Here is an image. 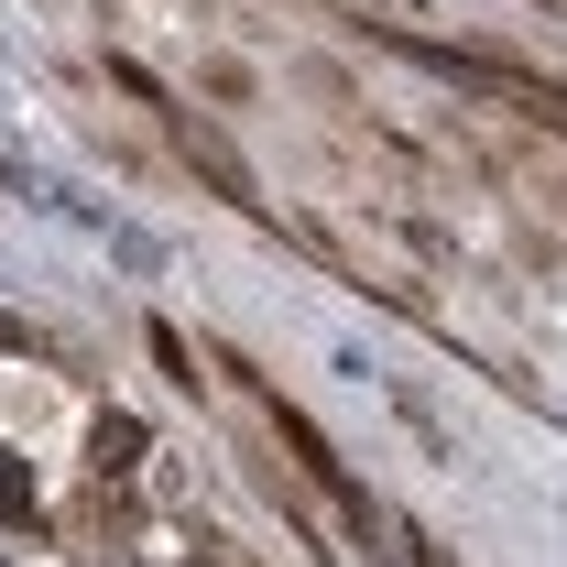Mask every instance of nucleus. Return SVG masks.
<instances>
[{
  "instance_id": "f257e3e1",
  "label": "nucleus",
  "mask_w": 567,
  "mask_h": 567,
  "mask_svg": "<svg viewBox=\"0 0 567 567\" xmlns=\"http://www.w3.org/2000/svg\"><path fill=\"white\" fill-rule=\"evenodd\" d=\"M132 458H142V425H132V415H110V425H99V481H121Z\"/></svg>"
}]
</instances>
